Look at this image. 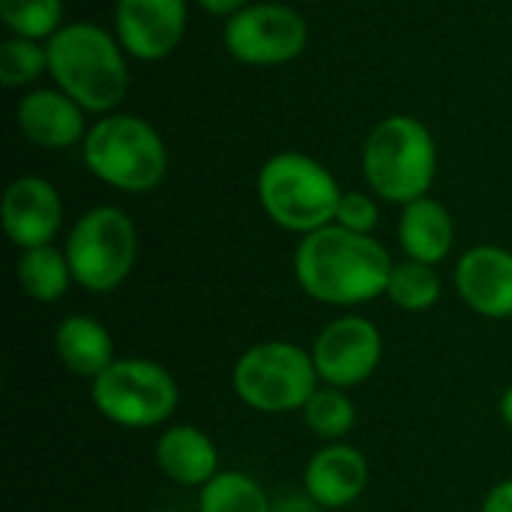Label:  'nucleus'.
<instances>
[{
  "mask_svg": "<svg viewBox=\"0 0 512 512\" xmlns=\"http://www.w3.org/2000/svg\"><path fill=\"white\" fill-rule=\"evenodd\" d=\"M321 507L303 492V495H291V498H282L273 504V512H318Z\"/></svg>",
  "mask_w": 512,
  "mask_h": 512,
  "instance_id": "27",
  "label": "nucleus"
},
{
  "mask_svg": "<svg viewBox=\"0 0 512 512\" xmlns=\"http://www.w3.org/2000/svg\"><path fill=\"white\" fill-rule=\"evenodd\" d=\"M48 66V48L36 45V39H6L0 48V81L6 87H18L27 84L33 78H39Z\"/></svg>",
  "mask_w": 512,
  "mask_h": 512,
  "instance_id": "24",
  "label": "nucleus"
},
{
  "mask_svg": "<svg viewBox=\"0 0 512 512\" xmlns=\"http://www.w3.org/2000/svg\"><path fill=\"white\" fill-rule=\"evenodd\" d=\"M435 141L432 132L414 117H387L378 123L363 147V171L369 186L393 204L426 198L435 180Z\"/></svg>",
  "mask_w": 512,
  "mask_h": 512,
  "instance_id": "4",
  "label": "nucleus"
},
{
  "mask_svg": "<svg viewBox=\"0 0 512 512\" xmlns=\"http://www.w3.org/2000/svg\"><path fill=\"white\" fill-rule=\"evenodd\" d=\"M18 282L36 303H54L69 291V282L75 279L66 252H57L54 246H36L24 249L18 261Z\"/></svg>",
  "mask_w": 512,
  "mask_h": 512,
  "instance_id": "19",
  "label": "nucleus"
},
{
  "mask_svg": "<svg viewBox=\"0 0 512 512\" xmlns=\"http://www.w3.org/2000/svg\"><path fill=\"white\" fill-rule=\"evenodd\" d=\"M159 471L186 489H204L219 474V450L213 438L195 426H174L156 444Z\"/></svg>",
  "mask_w": 512,
  "mask_h": 512,
  "instance_id": "16",
  "label": "nucleus"
},
{
  "mask_svg": "<svg viewBox=\"0 0 512 512\" xmlns=\"http://www.w3.org/2000/svg\"><path fill=\"white\" fill-rule=\"evenodd\" d=\"M54 351L72 375L90 381H96L114 363V339L90 315L63 318L54 333Z\"/></svg>",
  "mask_w": 512,
  "mask_h": 512,
  "instance_id": "18",
  "label": "nucleus"
},
{
  "mask_svg": "<svg viewBox=\"0 0 512 512\" xmlns=\"http://www.w3.org/2000/svg\"><path fill=\"white\" fill-rule=\"evenodd\" d=\"M186 30V0H117L120 45L138 60L168 57Z\"/></svg>",
  "mask_w": 512,
  "mask_h": 512,
  "instance_id": "11",
  "label": "nucleus"
},
{
  "mask_svg": "<svg viewBox=\"0 0 512 512\" xmlns=\"http://www.w3.org/2000/svg\"><path fill=\"white\" fill-rule=\"evenodd\" d=\"M66 258L72 279L81 288L93 294L120 288L138 258V234L132 219L117 207H96L84 213L66 240Z\"/></svg>",
  "mask_w": 512,
  "mask_h": 512,
  "instance_id": "8",
  "label": "nucleus"
},
{
  "mask_svg": "<svg viewBox=\"0 0 512 512\" xmlns=\"http://www.w3.org/2000/svg\"><path fill=\"white\" fill-rule=\"evenodd\" d=\"M459 297L483 318H512V252L474 246L456 264Z\"/></svg>",
  "mask_w": 512,
  "mask_h": 512,
  "instance_id": "12",
  "label": "nucleus"
},
{
  "mask_svg": "<svg viewBox=\"0 0 512 512\" xmlns=\"http://www.w3.org/2000/svg\"><path fill=\"white\" fill-rule=\"evenodd\" d=\"M21 132L39 147H72L84 135L81 105L63 90H36L27 93L18 105Z\"/></svg>",
  "mask_w": 512,
  "mask_h": 512,
  "instance_id": "15",
  "label": "nucleus"
},
{
  "mask_svg": "<svg viewBox=\"0 0 512 512\" xmlns=\"http://www.w3.org/2000/svg\"><path fill=\"white\" fill-rule=\"evenodd\" d=\"M453 240H456V225L444 204L432 198H417L405 204L399 219V243L411 261L435 267L450 255Z\"/></svg>",
  "mask_w": 512,
  "mask_h": 512,
  "instance_id": "17",
  "label": "nucleus"
},
{
  "mask_svg": "<svg viewBox=\"0 0 512 512\" xmlns=\"http://www.w3.org/2000/svg\"><path fill=\"white\" fill-rule=\"evenodd\" d=\"M60 219V198L42 177H18L3 195V231L21 249L51 246Z\"/></svg>",
  "mask_w": 512,
  "mask_h": 512,
  "instance_id": "13",
  "label": "nucleus"
},
{
  "mask_svg": "<svg viewBox=\"0 0 512 512\" xmlns=\"http://www.w3.org/2000/svg\"><path fill=\"white\" fill-rule=\"evenodd\" d=\"M87 168L123 192H150L168 171V153L156 129L132 114L99 120L84 138Z\"/></svg>",
  "mask_w": 512,
  "mask_h": 512,
  "instance_id": "5",
  "label": "nucleus"
},
{
  "mask_svg": "<svg viewBox=\"0 0 512 512\" xmlns=\"http://www.w3.org/2000/svg\"><path fill=\"white\" fill-rule=\"evenodd\" d=\"M258 198L267 216L294 234H312L336 222L342 189L336 177L303 153H279L258 174Z\"/></svg>",
  "mask_w": 512,
  "mask_h": 512,
  "instance_id": "3",
  "label": "nucleus"
},
{
  "mask_svg": "<svg viewBox=\"0 0 512 512\" xmlns=\"http://www.w3.org/2000/svg\"><path fill=\"white\" fill-rule=\"evenodd\" d=\"M318 369L306 348L294 342H261L240 354L231 384L243 405L261 414L303 411L318 390Z\"/></svg>",
  "mask_w": 512,
  "mask_h": 512,
  "instance_id": "6",
  "label": "nucleus"
},
{
  "mask_svg": "<svg viewBox=\"0 0 512 512\" xmlns=\"http://www.w3.org/2000/svg\"><path fill=\"white\" fill-rule=\"evenodd\" d=\"M483 512H512V480L498 483V486L489 492V498H486V504H483Z\"/></svg>",
  "mask_w": 512,
  "mask_h": 512,
  "instance_id": "26",
  "label": "nucleus"
},
{
  "mask_svg": "<svg viewBox=\"0 0 512 512\" xmlns=\"http://www.w3.org/2000/svg\"><path fill=\"white\" fill-rule=\"evenodd\" d=\"M48 69L81 108L111 111L126 96L129 72L117 42L96 24H66L48 39Z\"/></svg>",
  "mask_w": 512,
  "mask_h": 512,
  "instance_id": "2",
  "label": "nucleus"
},
{
  "mask_svg": "<svg viewBox=\"0 0 512 512\" xmlns=\"http://www.w3.org/2000/svg\"><path fill=\"white\" fill-rule=\"evenodd\" d=\"M294 273L312 300L324 306H360L387 294L393 261L375 237L327 225L300 240Z\"/></svg>",
  "mask_w": 512,
  "mask_h": 512,
  "instance_id": "1",
  "label": "nucleus"
},
{
  "mask_svg": "<svg viewBox=\"0 0 512 512\" xmlns=\"http://www.w3.org/2000/svg\"><path fill=\"white\" fill-rule=\"evenodd\" d=\"M336 225L354 231V234H372L378 225V204L363 192H342Z\"/></svg>",
  "mask_w": 512,
  "mask_h": 512,
  "instance_id": "25",
  "label": "nucleus"
},
{
  "mask_svg": "<svg viewBox=\"0 0 512 512\" xmlns=\"http://www.w3.org/2000/svg\"><path fill=\"white\" fill-rule=\"evenodd\" d=\"M198 512H273V501L249 474L219 471L201 489Z\"/></svg>",
  "mask_w": 512,
  "mask_h": 512,
  "instance_id": "20",
  "label": "nucleus"
},
{
  "mask_svg": "<svg viewBox=\"0 0 512 512\" xmlns=\"http://www.w3.org/2000/svg\"><path fill=\"white\" fill-rule=\"evenodd\" d=\"M501 417H504V423L512 429V387H507V393L501 399Z\"/></svg>",
  "mask_w": 512,
  "mask_h": 512,
  "instance_id": "29",
  "label": "nucleus"
},
{
  "mask_svg": "<svg viewBox=\"0 0 512 512\" xmlns=\"http://www.w3.org/2000/svg\"><path fill=\"white\" fill-rule=\"evenodd\" d=\"M90 396L96 411L123 429L162 426L180 402L177 381L171 378V372L141 357L114 360L93 381Z\"/></svg>",
  "mask_w": 512,
  "mask_h": 512,
  "instance_id": "7",
  "label": "nucleus"
},
{
  "mask_svg": "<svg viewBox=\"0 0 512 512\" xmlns=\"http://www.w3.org/2000/svg\"><path fill=\"white\" fill-rule=\"evenodd\" d=\"M210 15H237L240 9H246L249 0H198Z\"/></svg>",
  "mask_w": 512,
  "mask_h": 512,
  "instance_id": "28",
  "label": "nucleus"
},
{
  "mask_svg": "<svg viewBox=\"0 0 512 512\" xmlns=\"http://www.w3.org/2000/svg\"><path fill=\"white\" fill-rule=\"evenodd\" d=\"M387 297L405 312H426L441 297V279L432 264H420L408 258L402 264H393Z\"/></svg>",
  "mask_w": 512,
  "mask_h": 512,
  "instance_id": "22",
  "label": "nucleus"
},
{
  "mask_svg": "<svg viewBox=\"0 0 512 512\" xmlns=\"http://www.w3.org/2000/svg\"><path fill=\"white\" fill-rule=\"evenodd\" d=\"M0 15L6 27L24 39L54 36L63 6L60 0H0Z\"/></svg>",
  "mask_w": 512,
  "mask_h": 512,
  "instance_id": "23",
  "label": "nucleus"
},
{
  "mask_svg": "<svg viewBox=\"0 0 512 512\" xmlns=\"http://www.w3.org/2000/svg\"><path fill=\"white\" fill-rule=\"evenodd\" d=\"M381 357H384L381 330L360 315H345L327 324L312 348L318 378L327 387H339V390H351L369 381L381 366Z\"/></svg>",
  "mask_w": 512,
  "mask_h": 512,
  "instance_id": "10",
  "label": "nucleus"
},
{
  "mask_svg": "<svg viewBox=\"0 0 512 512\" xmlns=\"http://www.w3.org/2000/svg\"><path fill=\"white\" fill-rule=\"evenodd\" d=\"M303 423L312 435L324 438V441H342L354 423H357V408L351 402V396L339 387H324L315 390L312 399L303 405Z\"/></svg>",
  "mask_w": 512,
  "mask_h": 512,
  "instance_id": "21",
  "label": "nucleus"
},
{
  "mask_svg": "<svg viewBox=\"0 0 512 512\" xmlns=\"http://www.w3.org/2000/svg\"><path fill=\"white\" fill-rule=\"evenodd\" d=\"M369 483L366 456L348 444H330L318 450L303 471V492L321 510H342L354 504Z\"/></svg>",
  "mask_w": 512,
  "mask_h": 512,
  "instance_id": "14",
  "label": "nucleus"
},
{
  "mask_svg": "<svg viewBox=\"0 0 512 512\" xmlns=\"http://www.w3.org/2000/svg\"><path fill=\"white\" fill-rule=\"evenodd\" d=\"M306 21L279 3L246 6L225 24V48L249 66H276L306 48Z\"/></svg>",
  "mask_w": 512,
  "mask_h": 512,
  "instance_id": "9",
  "label": "nucleus"
}]
</instances>
